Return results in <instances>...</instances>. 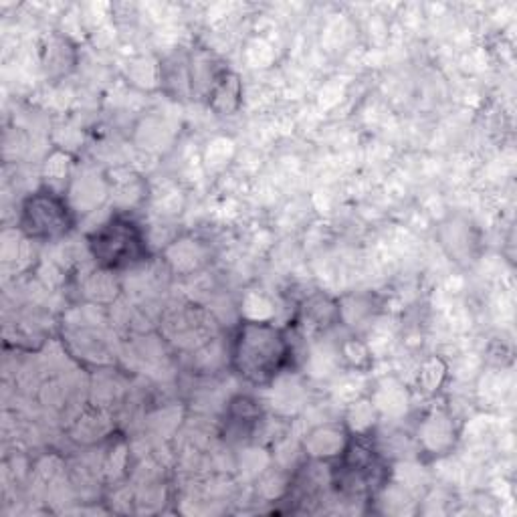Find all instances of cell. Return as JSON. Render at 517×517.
<instances>
[{
  "label": "cell",
  "mask_w": 517,
  "mask_h": 517,
  "mask_svg": "<svg viewBox=\"0 0 517 517\" xmlns=\"http://www.w3.org/2000/svg\"><path fill=\"white\" fill-rule=\"evenodd\" d=\"M447 378V366L441 358H429L419 372V386L425 394H437Z\"/></svg>",
  "instance_id": "4fadbf2b"
},
{
  "label": "cell",
  "mask_w": 517,
  "mask_h": 517,
  "mask_svg": "<svg viewBox=\"0 0 517 517\" xmlns=\"http://www.w3.org/2000/svg\"><path fill=\"white\" fill-rule=\"evenodd\" d=\"M350 441V431L344 423H328L316 427L303 441L305 455L316 461H336Z\"/></svg>",
  "instance_id": "8992f818"
},
{
  "label": "cell",
  "mask_w": 517,
  "mask_h": 517,
  "mask_svg": "<svg viewBox=\"0 0 517 517\" xmlns=\"http://www.w3.org/2000/svg\"><path fill=\"white\" fill-rule=\"evenodd\" d=\"M263 423V408L249 394H237L229 400L221 425V435L229 443H247Z\"/></svg>",
  "instance_id": "5b68a950"
},
{
  "label": "cell",
  "mask_w": 517,
  "mask_h": 517,
  "mask_svg": "<svg viewBox=\"0 0 517 517\" xmlns=\"http://www.w3.org/2000/svg\"><path fill=\"white\" fill-rule=\"evenodd\" d=\"M332 485L348 497H372L388 479V465L368 435H352L344 453L334 461Z\"/></svg>",
  "instance_id": "3957f363"
},
{
  "label": "cell",
  "mask_w": 517,
  "mask_h": 517,
  "mask_svg": "<svg viewBox=\"0 0 517 517\" xmlns=\"http://www.w3.org/2000/svg\"><path fill=\"white\" fill-rule=\"evenodd\" d=\"M75 227V211L69 198L53 186L31 192L19 213V229L29 241L53 243L65 239Z\"/></svg>",
  "instance_id": "277c9868"
},
{
  "label": "cell",
  "mask_w": 517,
  "mask_h": 517,
  "mask_svg": "<svg viewBox=\"0 0 517 517\" xmlns=\"http://www.w3.org/2000/svg\"><path fill=\"white\" fill-rule=\"evenodd\" d=\"M338 354L346 368L356 372H368L372 368V352L366 342H362L356 336L344 338V342L338 346Z\"/></svg>",
  "instance_id": "8fae6325"
},
{
  "label": "cell",
  "mask_w": 517,
  "mask_h": 517,
  "mask_svg": "<svg viewBox=\"0 0 517 517\" xmlns=\"http://www.w3.org/2000/svg\"><path fill=\"white\" fill-rule=\"evenodd\" d=\"M293 362V342L285 328L265 320H245L229 346L231 370L253 386H269Z\"/></svg>",
  "instance_id": "6da1fadb"
},
{
  "label": "cell",
  "mask_w": 517,
  "mask_h": 517,
  "mask_svg": "<svg viewBox=\"0 0 517 517\" xmlns=\"http://www.w3.org/2000/svg\"><path fill=\"white\" fill-rule=\"evenodd\" d=\"M209 108L219 116H231L241 106V79L227 67L219 73L209 97Z\"/></svg>",
  "instance_id": "ba28073f"
},
{
  "label": "cell",
  "mask_w": 517,
  "mask_h": 517,
  "mask_svg": "<svg viewBox=\"0 0 517 517\" xmlns=\"http://www.w3.org/2000/svg\"><path fill=\"white\" fill-rule=\"evenodd\" d=\"M87 249L95 265L110 273L134 269L150 259L146 231L126 211H118L112 219L99 225L87 237Z\"/></svg>",
  "instance_id": "7a4b0ae2"
},
{
  "label": "cell",
  "mask_w": 517,
  "mask_h": 517,
  "mask_svg": "<svg viewBox=\"0 0 517 517\" xmlns=\"http://www.w3.org/2000/svg\"><path fill=\"white\" fill-rule=\"evenodd\" d=\"M419 443L435 455H443L455 443V431L451 419L443 412H433L419 429Z\"/></svg>",
  "instance_id": "9c48e42d"
},
{
  "label": "cell",
  "mask_w": 517,
  "mask_h": 517,
  "mask_svg": "<svg viewBox=\"0 0 517 517\" xmlns=\"http://www.w3.org/2000/svg\"><path fill=\"white\" fill-rule=\"evenodd\" d=\"M299 322L314 334L332 330L340 322V299L328 295H312L299 307Z\"/></svg>",
  "instance_id": "52a82bcc"
},
{
  "label": "cell",
  "mask_w": 517,
  "mask_h": 517,
  "mask_svg": "<svg viewBox=\"0 0 517 517\" xmlns=\"http://www.w3.org/2000/svg\"><path fill=\"white\" fill-rule=\"evenodd\" d=\"M166 261L174 271H196L200 269L206 261H209V251L204 249L200 241L194 239H180L174 241L166 249Z\"/></svg>",
  "instance_id": "30bf717a"
},
{
  "label": "cell",
  "mask_w": 517,
  "mask_h": 517,
  "mask_svg": "<svg viewBox=\"0 0 517 517\" xmlns=\"http://www.w3.org/2000/svg\"><path fill=\"white\" fill-rule=\"evenodd\" d=\"M376 423V408L368 400H358L348 412V421L344 423L352 435H368Z\"/></svg>",
  "instance_id": "7c38bea8"
}]
</instances>
